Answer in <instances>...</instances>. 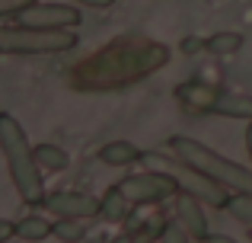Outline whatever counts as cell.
I'll return each instance as SVG.
<instances>
[{"label": "cell", "instance_id": "obj_23", "mask_svg": "<svg viewBox=\"0 0 252 243\" xmlns=\"http://www.w3.org/2000/svg\"><path fill=\"white\" fill-rule=\"evenodd\" d=\"M74 3H80V6H93V10H105V6H112L115 0H74Z\"/></svg>", "mask_w": 252, "mask_h": 243}, {"label": "cell", "instance_id": "obj_16", "mask_svg": "<svg viewBox=\"0 0 252 243\" xmlns=\"http://www.w3.org/2000/svg\"><path fill=\"white\" fill-rule=\"evenodd\" d=\"M204 48H208L214 58L236 55V51L243 48V35H240V32H214V35L204 42Z\"/></svg>", "mask_w": 252, "mask_h": 243}, {"label": "cell", "instance_id": "obj_26", "mask_svg": "<svg viewBox=\"0 0 252 243\" xmlns=\"http://www.w3.org/2000/svg\"><path fill=\"white\" fill-rule=\"evenodd\" d=\"M109 243H131V234H122V237H112Z\"/></svg>", "mask_w": 252, "mask_h": 243}, {"label": "cell", "instance_id": "obj_20", "mask_svg": "<svg viewBox=\"0 0 252 243\" xmlns=\"http://www.w3.org/2000/svg\"><path fill=\"white\" fill-rule=\"evenodd\" d=\"M13 237H16V224L6 221V218H0V243H6V240H13Z\"/></svg>", "mask_w": 252, "mask_h": 243}, {"label": "cell", "instance_id": "obj_12", "mask_svg": "<svg viewBox=\"0 0 252 243\" xmlns=\"http://www.w3.org/2000/svg\"><path fill=\"white\" fill-rule=\"evenodd\" d=\"M144 150H137L131 141H109L99 147V160L105 163V167H131V163L141 160Z\"/></svg>", "mask_w": 252, "mask_h": 243}, {"label": "cell", "instance_id": "obj_19", "mask_svg": "<svg viewBox=\"0 0 252 243\" xmlns=\"http://www.w3.org/2000/svg\"><path fill=\"white\" fill-rule=\"evenodd\" d=\"M35 0H0V16H16L26 6H32Z\"/></svg>", "mask_w": 252, "mask_h": 243}, {"label": "cell", "instance_id": "obj_5", "mask_svg": "<svg viewBox=\"0 0 252 243\" xmlns=\"http://www.w3.org/2000/svg\"><path fill=\"white\" fill-rule=\"evenodd\" d=\"M144 163H157V170H163V173H169L172 179L179 182V189H185V192L198 195L201 202H208V205L214 208H223L230 199V189H223L220 182L208 179L204 173H198L195 167H189L185 160H172V157L160 154V150H147V154H141Z\"/></svg>", "mask_w": 252, "mask_h": 243}, {"label": "cell", "instance_id": "obj_11", "mask_svg": "<svg viewBox=\"0 0 252 243\" xmlns=\"http://www.w3.org/2000/svg\"><path fill=\"white\" fill-rule=\"evenodd\" d=\"M99 218H102V221H112V224L131 218V199L125 195L122 182H118V186H112L109 192L99 199Z\"/></svg>", "mask_w": 252, "mask_h": 243}, {"label": "cell", "instance_id": "obj_27", "mask_svg": "<svg viewBox=\"0 0 252 243\" xmlns=\"http://www.w3.org/2000/svg\"><path fill=\"white\" fill-rule=\"evenodd\" d=\"M249 237H252V227H249Z\"/></svg>", "mask_w": 252, "mask_h": 243}, {"label": "cell", "instance_id": "obj_10", "mask_svg": "<svg viewBox=\"0 0 252 243\" xmlns=\"http://www.w3.org/2000/svg\"><path fill=\"white\" fill-rule=\"evenodd\" d=\"M208 115H223V119H252V96L249 93H230V90H220L211 103Z\"/></svg>", "mask_w": 252, "mask_h": 243}, {"label": "cell", "instance_id": "obj_1", "mask_svg": "<svg viewBox=\"0 0 252 243\" xmlns=\"http://www.w3.org/2000/svg\"><path fill=\"white\" fill-rule=\"evenodd\" d=\"M169 64V48L160 42L144 38H125L86 58V64L74 70V83L80 90H115L131 80H141L150 70H160Z\"/></svg>", "mask_w": 252, "mask_h": 243}, {"label": "cell", "instance_id": "obj_6", "mask_svg": "<svg viewBox=\"0 0 252 243\" xmlns=\"http://www.w3.org/2000/svg\"><path fill=\"white\" fill-rule=\"evenodd\" d=\"M125 195L131 199V205H160L166 199H176L179 182L163 170H144V173H131L122 179Z\"/></svg>", "mask_w": 252, "mask_h": 243}, {"label": "cell", "instance_id": "obj_13", "mask_svg": "<svg viewBox=\"0 0 252 243\" xmlns=\"http://www.w3.org/2000/svg\"><path fill=\"white\" fill-rule=\"evenodd\" d=\"M16 237L26 243H42L51 237V221L42 214H26L23 221H16Z\"/></svg>", "mask_w": 252, "mask_h": 243}, {"label": "cell", "instance_id": "obj_3", "mask_svg": "<svg viewBox=\"0 0 252 243\" xmlns=\"http://www.w3.org/2000/svg\"><path fill=\"white\" fill-rule=\"evenodd\" d=\"M169 150L179 157V160H185L189 167H195L198 173H204L208 179L220 182L223 189H233V192H252V170L249 167L227 160L223 154L204 147V144L195 141V138H185V135L169 138Z\"/></svg>", "mask_w": 252, "mask_h": 243}, {"label": "cell", "instance_id": "obj_14", "mask_svg": "<svg viewBox=\"0 0 252 243\" xmlns=\"http://www.w3.org/2000/svg\"><path fill=\"white\" fill-rule=\"evenodd\" d=\"M32 150H35V163L42 170H48V173H61V170L70 167L67 150H61L58 144H38V147H32Z\"/></svg>", "mask_w": 252, "mask_h": 243}, {"label": "cell", "instance_id": "obj_24", "mask_svg": "<svg viewBox=\"0 0 252 243\" xmlns=\"http://www.w3.org/2000/svg\"><path fill=\"white\" fill-rule=\"evenodd\" d=\"M204 243H240V240H233L230 234H208Z\"/></svg>", "mask_w": 252, "mask_h": 243}, {"label": "cell", "instance_id": "obj_15", "mask_svg": "<svg viewBox=\"0 0 252 243\" xmlns=\"http://www.w3.org/2000/svg\"><path fill=\"white\" fill-rule=\"evenodd\" d=\"M51 237L61 243H83L86 240V224L80 218H58L51 224Z\"/></svg>", "mask_w": 252, "mask_h": 243}, {"label": "cell", "instance_id": "obj_4", "mask_svg": "<svg viewBox=\"0 0 252 243\" xmlns=\"http://www.w3.org/2000/svg\"><path fill=\"white\" fill-rule=\"evenodd\" d=\"M77 48L74 29H32V26H0V55H64Z\"/></svg>", "mask_w": 252, "mask_h": 243}, {"label": "cell", "instance_id": "obj_21", "mask_svg": "<svg viewBox=\"0 0 252 243\" xmlns=\"http://www.w3.org/2000/svg\"><path fill=\"white\" fill-rule=\"evenodd\" d=\"M131 243H157V237H154V231H150V227H144V231H134V234H131Z\"/></svg>", "mask_w": 252, "mask_h": 243}, {"label": "cell", "instance_id": "obj_22", "mask_svg": "<svg viewBox=\"0 0 252 243\" xmlns=\"http://www.w3.org/2000/svg\"><path fill=\"white\" fill-rule=\"evenodd\" d=\"M201 48H204V38H185V42H182L185 55H195V51H201Z\"/></svg>", "mask_w": 252, "mask_h": 243}, {"label": "cell", "instance_id": "obj_18", "mask_svg": "<svg viewBox=\"0 0 252 243\" xmlns=\"http://www.w3.org/2000/svg\"><path fill=\"white\" fill-rule=\"evenodd\" d=\"M157 243H191V234L185 231L182 221H169V224L160 227V234H157Z\"/></svg>", "mask_w": 252, "mask_h": 243}, {"label": "cell", "instance_id": "obj_7", "mask_svg": "<svg viewBox=\"0 0 252 243\" xmlns=\"http://www.w3.org/2000/svg\"><path fill=\"white\" fill-rule=\"evenodd\" d=\"M80 10L70 3H42L35 0L32 6H26L23 13H16L19 26H32V29H77L80 26Z\"/></svg>", "mask_w": 252, "mask_h": 243}, {"label": "cell", "instance_id": "obj_2", "mask_svg": "<svg viewBox=\"0 0 252 243\" xmlns=\"http://www.w3.org/2000/svg\"><path fill=\"white\" fill-rule=\"evenodd\" d=\"M0 154L6 160V170H10V179L19 199L26 205H42V199L48 195L42 182V167L35 163V150L26 138V128L10 112H0Z\"/></svg>", "mask_w": 252, "mask_h": 243}, {"label": "cell", "instance_id": "obj_8", "mask_svg": "<svg viewBox=\"0 0 252 243\" xmlns=\"http://www.w3.org/2000/svg\"><path fill=\"white\" fill-rule=\"evenodd\" d=\"M42 208L58 218H99V199L90 192H74V189H61V192H48L42 199Z\"/></svg>", "mask_w": 252, "mask_h": 243}, {"label": "cell", "instance_id": "obj_9", "mask_svg": "<svg viewBox=\"0 0 252 243\" xmlns=\"http://www.w3.org/2000/svg\"><path fill=\"white\" fill-rule=\"evenodd\" d=\"M176 218L185 224V231L191 234V240H204L208 237V214H204V205L198 195L185 192V189H179L176 192Z\"/></svg>", "mask_w": 252, "mask_h": 243}, {"label": "cell", "instance_id": "obj_25", "mask_svg": "<svg viewBox=\"0 0 252 243\" xmlns=\"http://www.w3.org/2000/svg\"><path fill=\"white\" fill-rule=\"evenodd\" d=\"M246 150H249V157H252V119H249V128H246Z\"/></svg>", "mask_w": 252, "mask_h": 243}, {"label": "cell", "instance_id": "obj_17", "mask_svg": "<svg viewBox=\"0 0 252 243\" xmlns=\"http://www.w3.org/2000/svg\"><path fill=\"white\" fill-rule=\"evenodd\" d=\"M223 211H227L230 218H236L240 224L252 227V192H233L227 199V205H223Z\"/></svg>", "mask_w": 252, "mask_h": 243}]
</instances>
